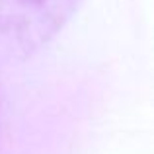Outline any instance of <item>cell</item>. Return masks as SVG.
I'll return each instance as SVG.
<instances>
[{
	"label": "cell",
	"mask_w": 154,
	"mask_h": 154,
	"mask_svg": "<svg viewBox=\"0 0 154 154\" xmlns=\"http://www.w3.org/2000/svg\"><path fill=\"white\" fill-rule=\"evenodd\" d=\"M80 0H0V29L23 47L45 43L63 27Z\"/></svg>",
	"instance_id": "cell-1"
}]
</instances>
